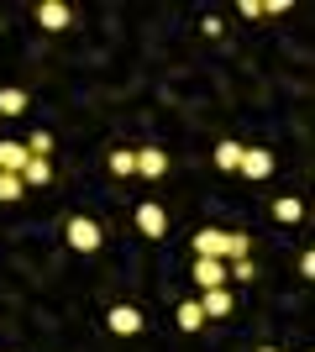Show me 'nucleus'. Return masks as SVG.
<instances>
[{
    "instance_id": "f257e3e1",
    "label": "nucleus",
    "mask_w": 315,
    "mask_h": 352,
    "mask_svg": "<svg viewBox=\"0 0 315 352\" xmlns=\"http://www.w3.org/2000/svg\"><path fill=\"white\" fill-rule=\"evenodd\" d=\"M195 258L237 263V258H247V236L242 232H221V226H205V232H195Z\"/></svg>"
},
{
    "instance_id": "f03ea898",
    "label": "nucleus",
    "mask_w": 315,
    "mask_h": 352,
    "mask_svg": "<svg viewBox=\"0 0 315 352\" xmlns=\"http://www.w3.org/2000/svg\"><path fill=\"white\" fill-rule=\"evenodd\" d=\"M63 236H69V248H74V252H100V242H105V232L95 226L90 216H69Z\"/></svg>"
},
{
    "instance_id": "7ed1b4c3",
    "label": "nucleus",
    "mask_w": 315,
    "mask_h": 352,
    "mask_svg": "<svg viewBox=\"0 0 315 352\" xmlns=\"http://www.w3.org/2000/svg\"><path fill=\"white\" fill-rule=\"evenodd\" d=\"M137 232L142 236H168V210L158 200H142L137 206Z\"/></svg>"
},
{
    "instance_id": "20e7f679",
    "label": "nucleus",
    "mask_w": 315,
    "mask_h": 352,
    "mask_svg": "<svg viewBox=\"0 0 315 352\" xmlns=\"http://www.w3.org/2000/svg\"><path fill=\"white\" fill-rule=\"evenodd\" d=\"M237 174H247V179H268V174H273V153H263V147H242Z\"/></svg>"
},
{
    "instance_id": "39448f33",
    "label": "nucleus",
    "mask_w": 315,
    "mask_h": 352,
    "mask_svg": "<svg viewBox=\"0 0 315 352\" xmlns=\"http://www.w3.org/2000/svg\"><path fill=\"white\" fill-rule=\"evenodd\" d=\"M105 321H110V331H116V337H137V331H142V310H137V305H110V316H105Z\"/></svg>"
},
{
    "instance_id": "423d86ee",
    "label": "nucleus",
    "mask_w": 315,
    "mask_h": 352,
    "mask_svg": "<svg viewBox=\"0 0 315 352\" xmlns=\"http://www.w3.org/2000/svg\"><path fill=\"white\" fill-rule=\"evenodd\" d=\"M195 284H200V294H205V289H226V263H215V258H195Z\"/></svg>"
},
{
    "instance_id": "0eeeda50",
    "label": "nucleus",
    "mask_w": 315,
    "mask_h": 352,
    "mask_svg": "<svg viewBox=\"0 0 315 352\" xmlns=\"http://www.w3.org/2000/svg\"><path fill=\"white\" fill-rule=\"evenodd\" d=\"M69 21H74V11H69L63 0H43V6H37V27H47V32H63Z\"/></svg>"
},
{
    "instance_id": "6e6552de",
    "label": "nucleus",
    "mask_w": 315,
    "mask_h": 352,
    "mask_svg": "<svg viewBox=\"0 0 315 352\" xmlns=\"http://www.w3.org/2000/svg\"><path fill=\"white\" fill-rule=\"evenodd\" d=\"M137 174H142V179H163V174H168V153L142 147V153H137Z\"/></svg>"
},
{
    "instance_id": "1a4fd4ad",
    "label": "nucleus",
    "mask_w": 315,
    "mask_h": 352,
    "mask_svg": "<svg viewBox=\"0 0 315 352\" xmlns=\"http://www.w3.org/2000/svg\"><path fill=\"white\" fill-rule=\"evenodd\" d=\"M200 310H205V321L231 316V289H205V294H200Z\"/></svg>"
},
{
    "instance_id": "9d476101",
    "label": "nucleus",
    "mask_w": 315,
    "mask_h": 352,
    "mask_svg": "<svg viewBox=\"0 0 315 352\" xmlns=\"http://www.w3.org/2000/svg\"><path fill=\"white\" fill-rule=\"evenodd\" d=\"M27 168V147L21 142H0V174H21Z\"/></svg>"
},
{
    "instance_id": "9b49d317",
    "label": "nucleus",
    "mask_w": 315,
    "mask_h": 352,
    "mask_svg": "<svg viewBox=\"0 0 315 352\" xmlns=\"http://www.w3.org/2000/svg\"><path fill=\"white\" fill-rule=\"evenodd\" d=\"M300 216H305V206L294 195H279V200H273V221H279V226H294Z\"/></svg>"
},
{
    "instance_id": "f8f14e48",
    "label": "nucleus",
    "mask_w": 315,
    "mask_h": 352,
    "mask_svg": "<svg viewBox=\"0 0 315 352\" xmlns=\"http://www.w3.org/2000/svg\"><path fill=\"white\" fill-rule=\"evenodd\" d=\"M47 179H53V168H47V158H27V168H21V184H27V190H43Z\"/></svg>"
},
{
    "instance_id": "ddd939ff",
    "label": "nucleus",
    "mask_w": 315,
    "mask_h": 352,
    "mask_svg": "<svg viewBox=\"0 0 315 352\" xmlns=\"http://www.w3.org/2000/svg\"><path fill=\"white\" fill-rule=\"evenodd\" d=\"M0 116H27V89H0Z\"/></svg>"
},
{
    "instance_id": "4468645a",
    "label": "nucleus",
    "mask_w": 315,
    "mask_h": 352,
    "mask_svg": "<svg viewBox=\"0 0 315 352\" xmlns=\"http://www.w3.org/2000/svg\"><path fill=\"white\" fill-rule=\"evenodd\" d=\"M237 163H242V142H215V168L237 174Z\"/></svg>"
},
{
    "instance_id": "2eb2a0df",
    "label": "nucleus",
    "mask_w": 315,
    "mask_h": 352,
    "mask_svg": "<svg viewBox=\"0 0 315 352\" xmlns=\"http://www.w3.org/2000/svg\"><path fill=\"white\" fill-rule=\"evenodd\" d=\"M205 326V310H200V300H184L179 305V331H200Z\"/></svg>"
},
{
    "instance_id": "dca6fc26",
    "label": "nucleus",
    "mask_w": 315,
    "mask_h": 352,
    "mask_svg": "<svg viewBox=\"0 0 315 352\" xmlns=\"http://www.w3.org/2000/svg\"><path fill=\"white\" fill-rule=\"evenodd\" d=\"M21 195H27L21 174H0V200H21Z\"/></svg>"
},
{
    "instance_id": "f3484780",
    "label": "nucleus",
    "mask_w": 315,
    "mask_h": 352,
    "mask_svg": "<svg viewBox=\"0 0 315 352\" xmlns=\"http://www.w3.org/2000/svg\"><path fill=\"white\" fill-rule=\"evenodd\" d=\"M110 174H116V179L137 174V153H110Z\"/></svg>"
},
{
    "instance_id": "a211bd4d",
    "label": "nucleus",
    "mask_w": 315,
    "mask_h": 352,
    "mask_svg": "<svg viewBox=\"0 0 315 352\" xmlns=\"http://www.w3.org/2000/svg\"><path fill=\"white\" fill-rule=\"evenodd\" d=\"M27 147V158H47V153H53V137L47 132H32V142H21Z\"/></svg>"
},
{
    "instance_id": "6ab92c4d",
    "label": "nucleus",
    "mask_w": 315,
    "mask_h": 352,
    "mask_svg": "<svg viewBox=\"0 0 315 352\" xmlns=\"http://www.w3.org/2000/svg\"><path fill=\"white\" fill-rule=\"evenodd\" d=\"M226 279H242V284H247V279H257V268H253V258H237V263L226 268Z\"/></svg>"
},
{
    "instance_id": "aec40b11",
    "label": "nucleus",
    "mask_w": 315,
    "mask_h": 352,
    "mask_svg": "<svg viewBox=\"0 0 315 352\" xmlns=\"http://www.w3.org/2000/svg\"><path fill=\"white\" fill-rule=\"evenodd\" d=\"M257 352H279V347H257Z\"/></svg>"
}]
</instances>
